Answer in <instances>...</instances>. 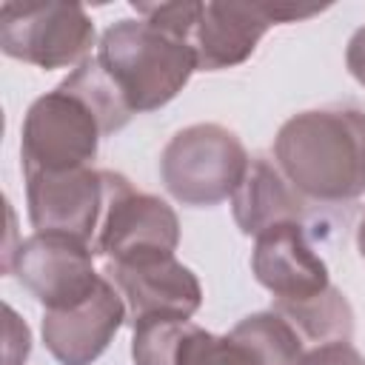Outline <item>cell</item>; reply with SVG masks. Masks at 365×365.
<instances>
[{
    "mask_svg": "<svg viewBox=\"0 0 365 365\" xmlns=\"http://www.w3.org/2000/svg\"><path fill=\"white\" fill-rule=\"evenodd\" d=\"M31 351V331L17 317L11 305H6V345H3V365H23Z\"/></svg>",
    "mask_w": 365,
    "mask_h": 365,
    "instance_id": "cell-19",
    "label": "cell"
},
{
    "mask_svg": "<svg viewBox=\"0 0 365 365\" xmlns=\"http://www.w3.org/2000/svg\"><path fill=\"white\" fill-rule=\"evenodd\" d=\"M271 26L265 3H202L200 23L191 34L197 71H220L245 63Z\"/></svg>",
    "mask_w": 365,
    "mask_h": 365,
    "instance_id": "cell-12",
    "label": "cell"
},
{
    "mask_svg": "<svg viewBox=\"0 0 365 365\" xmlns=\"http://www.w3.org/2000/svg\"><path fill=\"white\" fill-rule=\"evenodd\" d=\"M345 66L351 71V77L365 86V26L354 31V37L348 40V48H345Z\"/></svg>",
    "mask_w": 365,
    "mask_h": 365,
    "instance_id": "cell-20",
    "label": "cell"
},
{
    "mask_svg": "<svg viewBox=\"0 0 365 365\" xmlns=\"http://www.w3.org/2000/svg\"><path fill=\"white\" fill-rule=\"evenodd\" d=\"M103 137L106 131L91 106L74 91L57 86L37 97L23 117V174L86 168L97 157Z\"/></svg>",
    "mask_w": 365,
    "mask_h": 365,
    "instance_id": "cell-5",
    "label": "cell"
},
{
    "mask_svg": "<svg viewBox=\"0 0 365 365\" xmlns=\"http://www.w3.org/2000/svg\"><path fill=\"white\" fill-rule=\"evenodd\" d=\"M106 180V208L94 237V254L106 262H117L151 251H177L180 220L174 208L145 191H137L128 177L117 171H103Z\"/></svg>",
    "mask_w": 365,
    "mask_h": 365,
    "instance_id": "cell-6",
    "label": "cell"
},
{
    "mask_svg": "<svg viewBox=\"0 0 365 365\" xmlns=\"http://www.w3.org/2000/svg\"><path fill=\"white\" fill-rule=\"evenodd\" d=\"M60 86L74 91L77 97H83L91 106V111L97 114L106 137L120 131L123 125H128V120L134 117V111L128 108L123 91L114 86V80L106 74V68L97 63V57L94 60L88 57L83 66H77Z\"/></svg>",
    "mask_w": 365,
    "mask_h": 365,
    "instance_id": "cell-15",
    "label": "cell"
},
{
    "mask_svg": "<svg viewBox=\"0 0 365 365\" xmlns=\"http://www.w3.org/2000/svg\"><path fill=\"white\" fill-rule=\"evenodd\" d=\"M188 325H191L188 319H160V317L137 322L131 339L134 365H174Z\"/></svg>",
    "mask_w": 365,
    "mask_h": 365,
    "instance_id": "cell-16",
    "label": "cell"
},
{
    "mask_svg": "<svg viewBox=\"0 0 365 365\" xmlns=\"http://www.w3.org/2000/svg\"><path fill=\"white\" fill-rule=\"evenodd\" d=\"M128 311L120 291L108 277H103L100 288L88 299L71 308L46 311L40 331L48 354L60 365H91L111 345Z\"/></svg>",
    "mask_w": 365,
    "mask_h": 365,
    "instance_id": "cell-10",
    "label": "cell"
},
{
    "mask_svg": "<svg viewBox=\"0 0 365 365\" xmlns=\"http://www.w3.org/2000/svg\"><path fill=\"white\" fill-rule=\"evenodd\" d=\"M251 271L274 299H308L331 285L325 259L314 251L302 222L265 228L251 251Z\"/></svg>",
    "mask_w": 365,
    "mask_h": 365,
    "instance_id": "cell-11",
    "label": "cell"
},
{
    "mask_svg": "<svg viewBox=\"0 0 365 365\" xmlns=\"http://www.w3.org/2000/svg\"><path fill=\"white\" fill-rule=\"evenodd\" d=\"M111 285L120 291L131 325L143 319H191L202 305L197 274L171 251H151L106 262Z\"/></svg>",
    "mask_w": 365,
    "mask_h": 365,
    "instance_id": "cell-8",
    "label": "cell"
},
{
    "mask_svg": "<svg viewBox=\"0 0 365 365\" xmlns=\"http://www.w3.org/2000/svg\"><path fill=\"white\" fill-rule=\"evenodd\" d=\"M251 157L242 140L220 123L180 128L160 154L165 191L191 208H211L234 197Z\"/></svg>",
    "mask_w": 365,
    "mask_h": 365,
    "instance_id": "cell-3",
    "label": "cell"
},
{
    "mask_svg": "<svg viewBox=\"0 0 365 365\" xmlns=\"http://www.w3.org/2000/svg\"><path fill=\"white\" fill-rule=\"evenodd\" d=\"M97 63L123 91L134 114L157 111L171 103L197 71V51L143 17L111 23L97 46Z\"/></svg>",
    "mask_w": 365,
    "mask_h": 365,
    "instance_id": "cell-2",
    "label": "cell"
},
{
    "mask_svg": "<svg viewBox=\"0 0 365 365\" xmlns=\"http://www.w3.org/2000/svg\"><path fill=\"white\" fill-rule=\"evenodd\" d=\"M271 311H277L299 334V339L311 345L354 336V308L348 297L334 285H328L322 294L308 299H294V302L274 299Z\"/></svg>",
    "mask_w": 365,
    "mask_h": 365,
    "instance_id": "cell-14",
    "label": "cell"
},
{
    "mask_svg": "<svg viewBox=\"0 0 365 365\" xmlns=\"http://www.w3.org/2000/svg\"><path fill=\"white\" fill-rule=\"evenodd\" d=\"M297 365H365V356L351 345V339H336L302 351Z\"/></svg>",
    "mask_w": 365,
    "mask_h": 365,
    "instance_id": "cell-18",
    "label": "cell"
},
{
    "mask_svg": "<svg viewBox=\"0 0 365 365\" xmlns=\"http://www.w3.org/2000/svg\"><path fill=\"white\" fill-rule=\"evenodd\" d=\"M356 251H359V257L365 259V211H362L359 225H356Z\"/></svg>",
    "mask_w": 365,
    "mask_h": 365,
    "instance_id": "cell-21",
    "label": "cell"
},
{
    "mask_svg": "<svg viewBox=\"0 0 365 365\" xmlns=\"http://www.w3.org/2000/svg\"><path fill=\"white\" fill-rule=\"evenodd\" d=\"M26 200L34 231L66 234L94 245L106 208V180L103 171L91 165L71 171H37L26 174Z\"/></svg>",
    "mask_w": 365,
    "mask_h": 365,
    "instance_id": "cell-9",
    "label": "cell"
},
{
    "mask_svg": "<svg viewBox=\"0 0 365 365\" xmlns=\"http://www.w3.org/2000/svg\"><path fill=\"white\" fill-rule=\"evenodd\" d=\"M9 271L17 274L23 288H29L46 311L71 308L88 299L103 282L94 271L91 245L51 231H34L26 237L11 254L6 274Z\"/></svg>",
    "mask_w": 365,
    "mask_h": 365,
    "instance_id": "cell-7",
    "label": "cell"
},
{
    "mask_svg": "<svg viewBox=\"0 0 365 365\" xmlns=\"http://www.w3.org/2000/svg\"><path fill=\"white\" fill-rule=\"evenodd\" d=\"M274 163L302 200L339 205L365 194V111L322 106L288 117L274 137Z\"/></svg>",
    "mask_w": 365,
    "mask_h": 365,
    "instance_id": "cell-1",
    "label": "cell"
},
{
    "mask_svg": "<svg viewBox=\"0 0 365 365\" xmlns=\"http://www.w3.org/2000/svg\"><path fill=\"white\" fill-rule=\"evenodd\" d=\"M94 46V23L80 3L23 0L0 6L3 54L37 68H77Z\"/></svg>",
    "mask_w": 365,
    "mask_h": 365,
    "instance_id": "cell-4",
    "label": "cell"
},
{
    "mask_svg": "<svg viewBox=\"0 0 365 365\" xmlns=\"http://www.w3.org/2000/svg\"><path fill=\"white\" fill-rule=\"evenodd\" d=\"M131 9L151 26H157L174 37H182L188 43H191V34L202 14V3H191V0H177V3H137L134 0Z\"/></svg>",
    "mask_w": 365,
    "mask_h": 365,
    "instance_id": "cell-17",
    "label": "cell"
},
{
    "mask_svg": "<svg viewBox=\"0 0 365 365\" xmlns=\"http://www.w3.org/2000/svg\"><path fill=\"white\" fill-rule=\"evenodd\" d=\"M234 222L245 237H259L265 228L279 222H302L305 200L282 177L277 163L257 154L251 157L242 182L231 197Z\"/></svg>",
    "mask_w": 365,
    "mask_h": 365,
    "instance_id": "cell-13",
    "label": "cell"
}]
</instances>
